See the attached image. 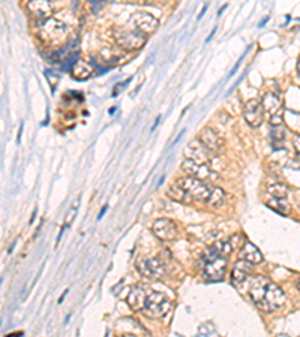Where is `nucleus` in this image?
I'll use <instances>...</instances> for the list:
<instances>
[{
    "label": "nucleus",
    "instance_id": "obj_1",
    "mask_svg": "<svg viewBox=\"0 0 300 337\" xmlns=\"http://www.w3.org/2000/svg\"><path fill=\"white\" fill-rule=\"evenodd\" d=\"M177 184L191 196L192 203H203L209 207L219 208L225 203V192L210 183L201 182L195 177H182L177 180Z\"/></svg>",
    "mask_w": 300,
    "mask_h": 337
},
{
    "label": "nucleus",
    "instance_id": "obj_2",
    "mask_svg": "<svg viewBox=\"0 0 300 337\" xmlns=\"http://www.w3.org/2000/svg\"><path fill=\"white\" fill-rule=\"evenodd\" d=\"M114 39L117 45L126 51H137L147 42V35L141 33L135 27H119L114 30Z\"/></svg>",
    "mask_w": 300,
    "mask_h": 337
},
{
    "label": "nucleus",
    "instance_id": "obj_3",
    "mask_svg": "<svg viewBox=\"0 0 300 337\" xmlns=\"http://www.w3.org/2000/svg\"><path fill=\"white\" fill-rule=\"evenodd\" d=\"M170 309H171V303L164 294L152 292L146 298V304L143 307V312L146 316H149L152 319H161L170 312Z\"/></svg>",
    "mask_w": 300,
    "mask_h": 337
},
{
    "label": "nucleus",
    "instance_id": "obj_4",
    "mask_svg": "<svg viewBox=\"0 0 300 337\" xmlns=\"http://www.w3.org/2000/svg\"><path fill=\"white\" fill-rule=\"evenodd\" d=\"M182 170L188 176L195 177L201 182L215 183L219 180V174L209 166V163H198V162H194L192 159H188V157L182 162Z\"/></svg>",
    "mask_w": 300,
    "mask_h": 337
},
{
    "label": "nucleus",
    "instance_id": "obj_5",
    "mask_svg": "<svg viewBox=\"0 0 300 337\" xmlns=\"http://www.w3.org/2000/svg\"><path fill=\"white\" fill-rule=\"evenodd\" d=\"M263 108L264 114L269 117V123L272 126H281L284 123V104L279 96L275 93H266L263 96Z\"/></svg>",
    "mask_w": 300,
    "mask_h": 337
},
{
    "label": "nucleus",
    "instance_id": "obj_6",
    "mask_svg": "<svg viewBox=\"0 0 300 337\" xmlns=\"http://www.w3.org/2000/svg\"><path fill=\"white\" fill-rule=\"evenodd\" d=\"M137 270L143 277L149 280H156L165 274V264L159 258H144L137 262Z\"/></svg>",
    "mask_w": 300,
    "mask_h": 337
},
{
    "label": "nucleus",
    "instance_id": "obj_7",
    "mask_svg": "<svg viewBox=\"0 0 300 337\" xmlns=\"http://www.w3.org/2000/svg\"><path fill=\"white\" fill-rule=\"evenodd\" d=\"M284 301H285V295H284L282 289L278 285H275L273 282H270L267 286L264 300L258 304V307L266 313H272V312L278 311L284 304Z\"/></svg>",
    "mask_w": 300,
    "mask_h": 337
},
{
    "label": "nucleus",
    "instance_id": "obj_8",
    "mask_svg": "<svg viewBox=\"0 0 300 337\" xmlns=\"http://www.w3.org/2000/svg\"><path fill=\"white\" fill-rule=\"evenodd\" d=\"M28 11L30 18L35 23L42 24V23H45L51 17L53 5L50 3V0H29Z\"/></svg>",
    "mask_w": 300,
    "mask_h": 337
},
{
    "label": "nucleus",
    "instance_id": "obj_9",
    "mask_svg": "<svg viewBox=\"0 0 300 337\" xmlns=\"http://www.w3.org/2000/svg\"><path fill=\"white\" fill-rule=\"evenodd\" d=\"M243 117L251 128H260L264 120V108L258 99H251L243 106Z\"/></svg>",
    "mask_w": 300,
    "mask_h": 337
},
{
    "label": "nucleus",
    "instance_id": "obj_10",
    "mask_svg": "<svg viewBox=\"0 0 300 337\" xmlns=\"http://www.w3.org/2000/svg\"><path fill=\"white\" fill-rule=\"evenodd\" d=\"M129 24L132 27H135L137 30H140L141 33L144 35H150L153 33L158 26H159V21L152 15V14H147V12H134L129 18Z\"/></svg>",
    "mask_w": 300,
    "mask_h": 337
},
{
    "label": "nucleus",
    "instance_id": "obj_11",
    "mask_svg": "<svg viewBox=\"0 0 300 337\" xmlns=\"http://www.w3.org/2000/svg\"><path fill=\"white\" fill-rule=\"evenodd\" d=\"M66 27L62 21L54 20V18H48L45 23L41 24V33L39 36L45 41V42H57L62 39V36L65 35Z\"/></svg>",
    "mask_w": 300,
    "mask_h": 337
},
{
    "label": "nucleus",
    "instance_id": "obj_12",
    "mask_svg": "<svg viewBox=\"0 0 300 337\" xmlns=\"http://www.w3.org/2000/svg\"><path fill=\"white\" fill-rule=\"evenodd\" d=\"M272 280L267 279L266 276H252L251 280H249V288H248V294L251 297V300L258 306L263 300H264V295H266V291H267V286Z\"/></svg>",
    "mask_w": 300,
    "mask_h": 337
},
{
    "label": "nucleus",
    "instance_id": "obj_13",
    "mask_svg": "<svg viewBox=\"0 0 300 337\" xmlns=\"http://www.w3.org/2000/svg\"><path fill=\"white\" fill-rule=\"evenodd\" d=\"M227 258L218 257L215 260L206 262L204 265V276L207 277V280L210 282H219L224 279L225 271H227Z\"/></svg>",
    "mask_w": 300,
    "mask_h": 337
},
{
    "label": "nucleus",
    "instance_id": "obj_14",
    "mask_svg": "<svg viewBox=\"0 0 300 337\" xmlns=\"http://www.w3.org/2000/svg\"><path fill=\"white\" fill-rule=\"evenodd\" d=\"M185 155H186L188 159H192L194 162L209 163V160H210V157H212L213 153L200 139H192L191 143L188 144V149H186Z\"/></svg>",
    "mask_w": 300,
    "mask_h": 337
},
{
    "label": "nucleus",
    "instance_id": "obj_15",
    "mask_svg": "<svg viewBox=\"0 0 300 337\" xmlns=\"http://www.w3.org/2000/svg\"><path fill=\"white\" fill-rule=\"evenodd\" d=\"M152 231L153 234L159 238V240H164V241H170V240H174L176 235H177V227L173 220L170 219H158L153 222L152 225Z\"/></svg>",
    "mask_w": 300,
    "mask_h": 337
},
{
    "label": "nucleus",
    "instance_id": "obj_16",
    "mask_svg": "<svg viewBox=\"0 0 300 337\" xmlns=\"http://www.w3.org/2000/svg\"><path fill=\"white\" fill-rule=\"evenodd\" d=\"M254 271V264H251L249 261L240 260L237 261L233 267V271H231V284L236 286H240L246 279L252 274Z\"/></svg>",
    "mask_w": 300,
    "mask_h": 337
},
{
    "label": "nucleus",
    "instance_id": "obj_17",
    "mask_svg": "<svg viewBox=\"0 0 300 337\" xmlns=\"http://www.w3.org/2000/svg\"><path fill=\"white\" fill-rule=\"evenodd\" d=\"M198 139H200L213 155L218 153L219 150H221V147H222V144H224V141H222V138L219 136L218 132L215 129H212V128H204V129L201 130Z\"/></svg>",
    "mask_w": 300,
    "mask_h": 337
},
{
    "label": "nucleus",
    "instance_id": "obj_18",
    "mask_svg": "<svg viewBox=\"0 0 300 337\" xmlns=\"http://www.w3.org/2000/svg\"><path fill=\"white\" fill-rule=\"evenodd\" d=\"M146 292L143 288L140 286H132L128 297H126V303L129 304V307L132 311H141L146 304Z\"/></svg>",
    "mask_w": 300,
    "mask_h": 337
},
{
    "label": "nucleus",
    "instance_id": "obj_19",
    "mask_svg": "<svg viewBox=\"0 0 300 337\" xmlns=\"http://www.w3.org/2000/svg\"><path fill=\"white\" fill-rule=\"evenodd\" d=\"M240 257H242L243 260L249 261V262L254 264V265H258V264L263 262V254H261L260 249H258L255 244H252L251 241H245V243H243V246H242V249H240Z\"/></svg>",
    "mask_w": 300,
    "mask_h": 337
},
{
    "label": "nucleus",
    "instance_id": "obj_20",
    "mask_svg": "<svg viewBox=\"0 0 300 337\" xmlns=\"http://www.w3.org/2000/svg\"><path fill=\"white\" fill-rule=\"evenodd\" d=\"M71 74L74 79H78V81H86L89 79L92 75V66L89 62L86 60H78L72 68H71Z\"/></svg>",
    "mask_w": 300,
    "mask_h": 337
},
{
    "label": "nucleus",
    "instance_id": "obj_21",
    "mask_svg": "<svg viewBox=\"0 0 300 337\" xmlns=\"http://www.w3.org/2000/svg\"><path fill=\"white\" fill-rule=\"evenodd\" d=\"M167 195H168L173 201H176V203H192L191 196H189L177 183H176L174 186L168 187Z\"/></svg>",
    "mask_w": 300,
    "mask_h": 337
},
{
    "label": "nucleus",
    "instance_id": "obj_22",
    "mask_svg": "<svg viewBox=\"0 0 300 337\" xmlns=\"http://www.w3.org/2000/svg\"><path fill=\"white\" fill-rule=\"evenodd\" d=\"M267 207L279 214H284V216L290 214V210H291L285 198H272L270 201H267Z\"/></svg>",
    "mask_w": 300,
    "mask_h": 337
},
{
    "label": "nucleus",
    "instance_id": "obj_23",
    "mask_svg": "<svg viewBox=\"0 0 300 337\" xmlns=\"http://www.w3.org/2000/svg\"><path fill=\"white\" fill-rule=\"evenodd\" d=\"M285 136H287V130L281 126H272V132H270V139H272L273 149H281L285 141Z\"/></svg>",
    "mask_w": 300,
    "mask_h": 337
},
{
    "label": "nucleus",
    "instance_id": "obj_24",
    "mask_svg": "<svg viewBox=\"0 0 300 337\" xmlns=\"http://www.w3.org/2000/svg\"><path fill=\"white\" fill-rule=\"evenodd\" d=\"M269 195H272L273 198H287L288 195V187L282 183H273L267 187Z\"/></svg>",
    "mask_w": 300,
    "mask_h": 337
},
{
    "label": "nucleus",
    "instance_id": "obj_25",
    "mask_svg": "<svg viewBox=\"0 0 300 337\" xmlns=\"http://www.w3.org/2000/svg\"><path fill=\"white\" fill-rule=\"evenodd\" d=\"M213 333H216V328H215L213 324H210V322L201 324L200 328H198V334H200V336H210V334H213Z\"/></svg>",
    "mask_w": 300,
    "mask_h": 337
},
{
    "label": "nucleus",
    "instance_id": "obj_26",
    "mask_svg": "<svg viewBox=\"0 0 300 337\" xmlns=\"http://www.w3.org/2000/svg\"><path fill=\"white\" fill-rule=\"evenodd\" d=\"M77 206H78V200L72 204V207L69 208V211H68V214H66V222H65V227H66V228H69V227L72 225V222H74V219H75V216H77Z\"/></svg>",
    "mask_w": 300,
    "mask_h": 337
},
{
    "label": "nucleus",
    "instance_id": "obj_27",
    "mask_svg": "<svg viewBox=\"0 0 300 337\" xmlns=\"http://www.w3.org/2000/svg\"><path fill=\"white\" fill-rule=\"evenodd\" d=\"M105 2H107V0H89V3H90V6H92V9H93L95 14H98V11L104 6Z\"/></svg>",
    "mask_w": 300,
    "mask_h": 337
},
{
    "label": "nucleus",
    "instance_id": "obj_28",
    "mask_svg": "<svg viewBox=\"0 0 300 337\" xmlns=\"http://www.w3.org/2000/svg\"><path fill=\"white\" fill-rule=\"evenodd\" d=\"M294 150H296V153H297V157L300 159V135H297V136L294 138Z\"/></svg>",
    "mask_w": 300,
    "mask_h": 337
},
{
    "label": "nucleus",
    "instance_id": "obj_29",
    "mask_svg": "<svg viewBox=\"0 0 300 337\" xmlns=\"http://www.w3.org/2000/svg\"><path fill=\"white\" fill-rule=\"evenodd\" d=\"M125 86H126V82H120V84H119V86H117V87L113 90V96H117V95H119V92H120V90H122Z\"/></svg>",
    "mask_w": 300,
    "mask_h": 337
},
{
    "label": "nucleus",
    "instance_id": "obj_30",
    "mask_svg": "<svg viewBox=\"0 0 300 337\" xmlns=\"http://www.w3.org/2000/svg\"><path fill=\"white\" fill-rule=\"evenodd\" d=\"M242 60H243V55H242V57H240V59H239V60H237V63H236V66H234V68H233V71H231V74H230V77H231V75H234V74H236V71H237V69H239V66H240V63H242Z\"/></svg>",
    "mask_w": 300,
    "mask_h": 337
},
{
    "label": "nucleus",
    "instance_id": "obj_31",
    "mask_svg": "<svg viewBox=\"0 0 300 337\" xmlns=\"http://www.w3.org/2000/svg\"><path fill=\"white\" fill-rule=\"evenodd\" d=\"M206 11H207V5H206V6H204L203 9H201V12H200V15L197 17V20H201V18L204 17V14H206Z\"/></svg>",
    "mask_w": 300,
    "mask_h": 337
},
{
    "label": "nucleus",
    "instance_id": "obj_32",
    "mask_svg": "<svg viewBox=\"0 0 300 337\" xmlns=\"http://www.w3.org/2000/svg\"><path fill=\"white\" fill-rule=\"evenodd\" d=\"M21 132H23V123H21V126H20V132H18V135H17V143H18V144L21 143Z\"/></svg>",
    "mask_w": 300,
    "mask_h": 337
},
{
    "label": "nucleus",
    "instance_id": "obj_33",
    "mask_svg": "<svg viewBox=\"0 0 300 337\" xmlns=\"http://www.w3.org/2000/svg\"><path fill=\"white\" fill-rule=\"evenodd\" d=\"M215 32H216V27H215V29L212 30V33H210V35H209V38L206 39V44H209V42H210V39L213 38V35H215Z\"/></svg>",
    "mask_w": 300,
    "mask_h": 337
},
{
    "label": "nucleus",
    "instance_id": "obj_34",
    "mask_svg": "<svg viewBox=\"0 0 300 337\" xmlns=\"http://www.w3.org/2000/svg\"><path fill=\"white\" fill-rule=\"evenodd\" d=\"M107 210H108V206H105V207H104L102 210H101V211H99V216H98V219H101V217H102V216L105 214V211H107Z\"/></svg>",
    "mask_w": 300,
    "mask_h": 337
},
{
    "label": "nucleus",
    "instance_id": "obj_35",
    "mask_svg": "<svg viewBox=\"0 0 300 337\" xmlns=\"http://www.w3.org/2000/svg\"><path fill=\"white\" fill-rule=\"evenodd\" d=\"M68 292H69V289L63 291V294H62V295H60V298H59V303H62V301H63V298H65V295H66Z\"/></svg>",
    "mask_w": 300,
    "mask_h": 337
},
{
    "label": "nucleus",
    "instance_id": "obj_36",
    "mask_svg": "<svg viewBox=\"0 0 300 337\" xmlns=\"http://www.w3.org/2000/svg\"><path fill=\"white\" fill-rule=\"evenodd\" d=\"M35 217H36V208H35V211H33V216L30 217V220H29V223L32 225L33 223V220H35Z\"/></svg>",
    "mask_w": 300,
    "mask_h": 337
},
{
    "label": "nucleus",
    "instance_id": "obj_37",
    "mask_svg": "<svg viewBox=\"0 0 300 337\" xmlns=\"http://www.w3.org/2000/svg\"><path fill=\"white\" fill-rule=\"evenodd\" d=\"M225 9H227V5H225V6H222V8H221V9H219L218 15H221V14H222V12H224V11H225Z\"/></svg>",
    "mask_w": 300,
    "mask_h": 337
},
{
    "label": "nucleus",
    "instance_id": "obj_38",
    "mask_svg": "<svg viewBox=\"0 0 300 337\" xmlns=\"http://www.w3.org/2000/svg\"><path fill=\"white\" fill-rule=\"evenodd\" d=\"M297 72H299V75H300V59H299V62H297Z\"/></svg>",
    "mask_w": 300,
    "mask_h": 337
},
{
    "label": "nucleus",
    "instance_id": "obj_39",
    "mask_svg": "<svg viewBox=\"0 0 300 337\" xmlns=\"http://www.w3.org/2000/svg\"><path fill=\"white\" fill-rule=\"evenodd\" d=\"M297 289H299V292H300V279L297 280Z\"/></svg>",
    "mask_w": 300,
    "mask_h": 337
}]
</instances>
